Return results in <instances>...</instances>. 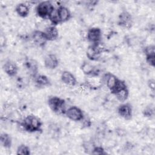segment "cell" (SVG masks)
Returning <instances> with one entry per match:
<instances>
[{"label":"cell","instance_id":"obj_20","mask_svg":"<svg viewBox=\"0 0 155 155\" xmlns=\"http://www.w3.org/2000/svg\"><path fill=\"white\" fill-rule=\"evenodd\" d=\"M113 94L115 95L116 99L119 101H120L121 102H124L128 97L129 91L127 88V87H124V88L116 91Z\"/></svg>","mask_w":155,"mask_h":155},{"label":"cell","instance_id":"obj_22","mask_svg":"<svg viewBox=\"0 0 155 155\" xmlns=\"http://www.w3.org/2000/svg\"><path fill=\"white\" fill-rule=\"evenodd\" d=\"M81 68L82 72L87 75L92 74V73H93L94 71V67L91 64L87 62H84V63H82Z\"/></svg>","mask_w":155,"mask_h":155},{"label":"cell","instance_id":"obj_7","mask_svg":"<svg viewBox=\"0 0 155 155\" xmlns=\"http://www.w3.org/2000/svg\"><path fill=\"white\" fill-rule=\"evenodd\" d=\"M117 24L125 28H131L133 25V18L131 14L127 11L122 12L118 16Z\"/></svg>","mask_w":155,"mask_h":155},{"label":"cell","instance_id":"obj_4","mask_svg":"<svg viewBox=\"0 0 155 155\" xmlns=\"http://www.w3.org/2000/svg\"><path fill=\"white\" fill-rule=\"evenodd\" d=\"M48 107L54 113L57 114H64L65 112V101L64 99L58 97H50L47 101Z\"/></svg>","mask_w":155,"mask_h":155},{"label":"cell","instance_id":"obj_15","mask_svg":"<svg viewBox=\"0 0 155 155\" xmlns=\"http://www.w3.org/2000/svg\"><path fill=\"white\" fill-rule=\"evenodd\" d=\"M154 46L153 45H150L147 46L144 48V53L146 56L147 62L152 67H154L155 65V51Z\"/></svg>","mask_w":155,"mask_h":155},{"label":"cell","instance_id":"obj_21","mask_svg":"<svg viewBox=\"0 0 155 155\" xmlns=\"http://www.w3.org/2000/svg\"><path fill=\"white\" fill-rule=\"evenodd\" d=\"M0 142L1 145L5 148H9L12 146V137L11 136L5 133H1L0 136Z\"/></svg>","mask_w":155,"mask_h":155},{"label":"cell","instance_id":"obj_24","mask_svg":"<svg viewBox=\"0 0 155 155\" xmlns=\"http://www.w3.org/2000/svg\"><path fill=\"white\" fill-rule=\"evenodd\" d=\"M143 115L147 117H151L154 116V110L153 107L147 106L143 111Z\"/></svg>","mask_w":155,"mask_h":155},{"label":"cell","instance_id":"obj_1","mask_svg":"<svg viewBox=\"0 0 155 155\" xmlns=\"http://www.w3.org/2000/svg\"><path fill=\"white\" fill-rule=\"evenodd\" d=\"M71 18V13L69 9L64 6L60 5L54 12L48 18L52 25H56L58 24L68 21Z\"/></svg>","mask_w":155,"mask_h":155},{"label":"cell","instance_id":"obj_9","mask_svg":"<svg viewBox=\"0 0 155 155\" xmlns=\"http://www.w3.org/2000/svg\"><path fill=\"white\" fill-rule=\"evenodd\" d=\"M117 113L122 118L125 120H130L133 115L131 105L128 103L122 104L117 108Z\"/></svg>","mask_w":155,"mask_h":155},{"label":"cell","instance_id":"obj_2","mask_svg":"<svg viewBox=\"0 0 155 155\" xmlns=\"http://www.w3.org/2000/svg\"><path fill=\"white\" fill-rule=\"evenodd\" d=\"M23 128L30 133L41 131L42 122L41 119L33 114L27 116L21 123Z\"/></svg>","mask_w":155,"mask_h":155},{"label":"cell","instance_id":"obj_12","mask_svg":"<svg viewBox=\"0 0 155 155\" xmlns=\"http://www.w3.org/2000/svg\"><path fill=\"white\" fill-rule=\"evenodd\" d=\"M31 39L35 44L38 47H43L47 42L43 31L35 30L31 34Z\"/></svg>","mask_w":155,"mask_h":155},{"label":"cell","instance_id":"obj_18","mask_svg":"<svg viewBox=\"0 0 155 155\" xmlns=\"http://www.w3.org/2000/svg\"><path fill=\"white\" fill-rule=\"evenodd\" d=\"M34 82L38 87H48L51 85L50 79L44 74H37L34 77Z\"/></svg>","mask_w":155,"mask_h":155},{"label":"cell","instance_id":"obj_17","mask_svg":"<svg viewBox=\"0 0 155 155\" xmlns=\"http://www.w3.org/2000/svg\"><path fill=\"white\" fill-rule=\"evenodd\" d=\"M25 67L27 71L29 73V74L32 76L33 78L38 74V65L37 62L31 59H27L25 62Z\"/></svg>","mask_w":155,"mask_h":155},{"label":"cell","instance_id":"obj_6","mask_svg":"<svg viewBox=\"0 0 155 155\" xmlns=\"http://www.w3.org/2000/svg\"><path fill=\"white\" fill-rule=\"evenodd\" d=\"M102 38V31L98 27H92L88 29L87 34V40L91 44H97Z\"/></svg>","mask_w":155,"mask_h":155},{"label":"cell","instance_id":"obj_10","mask_svg":"<svg viewBox=\"0 0 155 155\" xmlns=\"http://www.w3.org/2000/svg\"><path fill=\"white\" fill-rule=\"evenodd\" d=\"M104 79L107 88L110 90L112 93L117 87L120 79H118L116 76L111 73L105 74L104 76Z\"/></svg>","mask_w":155,"mask_h":155},{"label":"cell","instance_id":"obj_13","mask_svg":"<svg viewBox=\"0 0 155 155\" xmlns=\"http://www.w3.org/2000/svg\"><path fill=\"white\" fill-rule=\"evenodd\" d=\"M44 64L45 67L47 69L53 70L58 66L59 60L55 54H48L45 57Z\"/></svg>","mask_w":155,"mask_h":155},{"label":"cell","instance_id":"obj_11","mask_svg":"<svg viewBox=\"0 0 155 155\" xmlns=\"http://www.w3.org/2000/svg\"><path fill=\"white\" fill-rule=\"evenodd\" d=\"M4 72L9 76L13 77L16 76L18 71V67L16 64L11 60L7 61L3 65Z\"/></svg>","mask_w":155,"mask_h":155},{"label":"cell","instance_id":"obj_14","mask_svg":"<svg viewBox=\"0 0 155 155\" xmlns=\"http://www.w3.org/2000/svg\"><path fill=\"white\" fill-rule=\"evenodd\" d=\"M44 34L47 41H53L58 39L59 36V31L55 25H50L47 27L44 31Z\"/></svg>","mask_w":155,"mask_h":155},{"label":"cell","instance_id":"obj_23","mask_svg":"<svg viewBox=\"0 0 155 155\" xmlns=\"http://www.w3.org/2000/svg\"><path fill=\"white\" fill-rule=\"evenodd\" d=\"M16 154L18 155H29L30 154V148L25 144H21L18 147Z\"/></svg>","mask_w":155,"mask_h":155},{"label":"cell","instance_id":"obj_5","mask_svg":"<svg viewBox=\"0 0 155 155\" xmlns=\"http://www.w3.org/2000/svg\"><path fill=\"white\" fill-rule=\"evenodd\" d=\"M64 114L73 121H81L84 117L83 111L76 106H71L66 109Z\"/></svg>","mask_w":155,"mask_h":155},{"label":"cell","instance_id":"obj_3","mask_svg":"<svg viewBox=\"0 0 155 155\" xmlns=\"http://www.w3.org/2000/svg\"><path fill=\"white\" fill-rule=\"evenodd\" d=\"M54 10V7L48 1L39 2L36 7V15L41 18H49Z\"/></svg>","mask_w":155,"mask_h":155},{"label":"cell","instance_id":"obj_16","mask_svg":"<svg viewBox=\"0 0 155 155\" xmlns=\"http://www.w3.org/2000/svg\"><path fill=\"white\" fill-rule=\"evenodd\" d=\"M61 79L62 82L68 86L73 87L77 83L75 76L68 71H63L61 74Z\"/></svg>","mask_w":155,"mask_h":155},{"label":"cell","instance_id":"obj_26","mask_svg":"<svg viewBox=\"0 0 155 155\" xmlns=\"http://www.w3.org/2000/svg\"><path fill=\"white\" fill-rule=\"evenodd\" d=\"M148 84V87L150 88V89L153 91H154V79L149 80Z\"/></svg>","mask_w":155,"mask_h":155},{"label":"cell","instance_id":"obj_25","mask_svg":"<svg viewBox=\"0 0 155 155\" xmlns=\"http://www.w3.org/2000/svg\"><path fill=\"white\" fill-rule=\"evenodd\" d=\"M92 154H105L104 148L102 147H96L93 149Z\"/></svg>","mask_w":155,"mask_h":155},{"label":"cell","instance_id":"obj_8","mask_svg":"<svg viewBox=\"0 0 155 155\" xmlns=\"http://www.w3.org/2000/svg\"><path fill=\"white\" fill-rule=\"evenodd\" d=\"M101 54L102 49L99 47V44H91L88 47L86 51L87 58L93 61H97L100 58Z\"/></svg>","mask_w":155,"mask_h":155},{"label":"cell","instance_id":"obj_19","mask_svg":"<svg viewBox=\"0 0 155 155\" xmlns=\"http://www.w3.org/2000/svg\"><path fill=\"white\" fill-rule=\"evenodd\" d=\"M15 11L19 16L25 18L29 14L30 8L27 4L24 3H19L16 6Z\"/></svg>","mask_w":155,"mask_h":155}]
</instances>
